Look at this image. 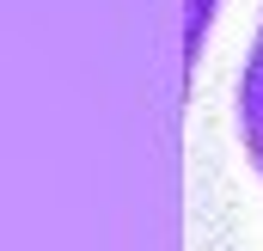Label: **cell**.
<instances>
[{"label": "cell", "instance_id": "6da1fadb", "mask_svg": "<svg viewBox=\"0 0 263 251\" xmlns=\"http://www.w3.org/2000/svg\"><path fill=\"white\" fill-rule=\"evenodd\" d=\"M239 135H245V153L263 178V19L251 37V56H245V80H239Z\"/></svg>", "mask_w": 263, "mask_h": 251}, {"label": "cell", "instance_id": "7a4b0ae2", "mask_svg": "<svg viewBox=\"0 0 263 251\" xmlns=\"http://www.w3.org/2000/svg\"><path fill=\"white\" fill-rule=\"evenodd\" d=\"M202 31H208V0H190V56H196Z\"/></svg>", "mask_w": 263, "mask_h": 251}]
</instances>
